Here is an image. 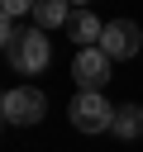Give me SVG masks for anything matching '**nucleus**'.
<instances>
[{
  "label": "nucleus",
  "mask_w": 143,
  "mask_h": 152,
  "mask_svg": "<svg viewBox=\"0 0 143 152\" xmlns=\"http://www.w3.org/2000/svg\"><path fill=\"white\" fill-rule=\"evenodd\" d=\"M0 48H5V62H10L14 71H24V76L43 71V66H48V57H52V48H48V33H43V28H19L14 19H5Z\"/></svg>",
  "instance_id": "1"
},
{
  "label": "nucleus",
  "mask_w": 143,
  "mask_h": 152,
  "mask_svg": "<svg viewBox=\"0 0 143 152\" xmlns=\"http://www.w3.org/2000/svg\"><path fill=\"white\" fill-rule=\"evenodd\" d=\"M0 114H5V124H38V119L48 114V100H43V90H33V86H14V90H5Z\"/></svg>",
  "instance_id": "3"
},
{
  "label": "nucleus",
  "mask_w": 143,
  "mask_h": 152,
  "mask_svg": "<svg viewBox=\"0 0 143 152\" xmlns=\"http://www.w3.org/2000/svg\"><path fill=\"white\" fill-rule=\"evenodd\" d=\"M100 48H105L114 62H129V57H138V52H143V28H138L133 19H110V24H105Z\"/></svg>",
  "instance_id": "4"
},
{
  "label": "nucleus",
  "mask_w": 143,
  "mask_h": 152,
  "mask_svg": "<svg viewBox=\"0 0 143 152\" xmlns=\"http://www.w3.org/2000/svg\"><path fill=\"white\" fill-rule=\"evenodd\" d=\"M33 5H38V0H0L5 19H19V14H33Z\"/></svg>",
  "instance_id": "9"
},
{
  "label": "nucleus",
  "mask_w": 143,
  "mask_h": 152,
  "mask_svg": "<svg viewBox=\"0 0 143 152\" xmlns=\"http://www.w3.org/2000/svg\"><path fill=\"white\" fill-rule=\"evenodd\" d=\"M72 124H76V133H105V128H114V104L105 100V90H81L72 100Z\"/></svg>",
  "instance_id": "2"
},
{
  "label": "nucleus",
  "mask_w": 143,
  "mask_h": 152,
  "mask_svg": "<svg viewBox=\"0 0 143 152\" xmlns=\"http://www.w3.org/2000/svg\"><path fill=\"white\" fill-rule=\"evenodd\" d=\"M67 38H72L76 48H100V38H105V24H100L91 10H72V19H67Z\"/></svg>",
  "instance_id": "6"
},
{
  "label": "nucleus",
  "mask_w": 143,
  "mask_h": 152,
  "mask_svg": "<svg viewBox=\"0 0 143 152\" xmlns=\"http://www.w3.org/2000/svg\"><path fill=\"white\" fill-rule=\"evenodd\" d=\"M67 19H72L67 14V0H38L33 5V28H43V33L48 28H67Z\"/></svg>",
  "instance_id": "7"
},
{
  "label": "nucleus",
  "mask_w": 143,
  "mask_h": 152,
  "mask_svg": "<svg viewBox=\"0 0 143 152\" xmlns=\"http://www.w3.org/2000/svg\"><path fill=\"white\" fill-rule=\"evenodd\" d=\"M110 52L105 48H81L76 52V62H72V76H76V86L81 90H105V81H110Z\"/></svg>",
  "instance_id": "5"
},
{
  "label": "nucleus",
  "mask_w": 143,
  "mask_h": 152,
  "mask_svg": "<svg viewBox=\"0 0 143 152\" xmlns=\"http://www.w3.org/2000/svg\"><path fill=\"white\" fill-rule=\"evenodd\" d=\"M72 5H81V10H86V5H91V0H72Z\"/></svg>",
  "instance_id": "10"
},
{
  "label": "nucleus",
  "mask_w": 143,
  "mask_h": 152,
  "mask_svg": "<svg viewBox=\"0 0 143 152\" xmlns=\"http://www.w3.org/2000/svg\"><path fill=\"white\" fill-rule=\"evenodd\" d=\"M110 133H114V138H124V142H129V138H138V133H143V109H138V104H119V109H114V128H110Z\"/></svg>",
  "instance_id": "8"
}]
</instances>
